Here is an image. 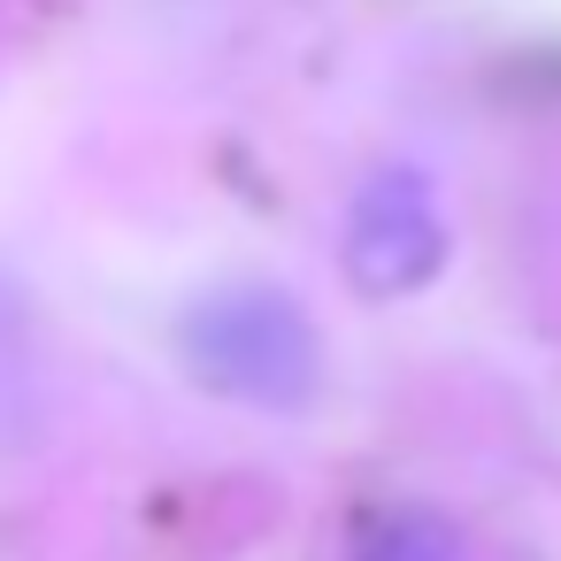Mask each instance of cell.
<instances>
[{
    "label": "cell",
    "instance_id": "1",
    "mask_svg": "<svg viewBox=\"0 0 561 561\" xmlns=\"http://www.w3.org/2000/svg\"><path fill=\"white\" fill-rule=\"evenodd\" d=\"M185 362L208 392L254 400V408H300L323 385V339H316L308 308L277 285L208 293L185 316Z\"/></svg>",
    "mask_w": 561,
    "mask_h": 561
},
{
    "label": "cell",
    "instance_id": "2",
    "mask_svg": "<svg viewBox=\"0 0 561 561\" xmlns=\"http://www.w3.org/2000/svg\"><path fill=\"white\" fill-rule=\"evenodd\" d=\"M446 262V216L415 170H377L346 208V277L369 300H400L431 285Z\"/></svg>",
    "mask_w": 561,
    "mask_h": 561
},
{
    "label": "cell",
    "instance_id": "3",
    "mask_svg": "<svg viewBox=\"0 0 561 561\" xmlns=\"http://www.w3.org/2000/svg\"><path fill=\"white\" fill-rule=\"evenodd\" d=\"M346 561H461V546H454V530H446L438 515L392 507V515H377V523L354 538Z\"/></svg>",
    "mask_w": 561,
    "mask_h": 561
}]
</instances>
